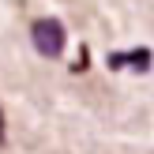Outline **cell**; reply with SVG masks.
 Segmentation results:
<instances>
[{"mask_svg":"<svg viewBox=\"0 0 154 154\" xmlns=\"http://www.w3.org/2000/svg\"><path fill=\"white\" fill-rule=\"evenodd\" d=\"M124 64H132V72H150L154 53L150 49H132V53H113L109 57V68H124Z\"/></svg>","mask_w":154,"mask_h":154,"instance_id":"7a4b0ae2","label":"cell"},{"mask_svg":"<svg viewBox=\"0 0 154 154\" xmlns=\"http://www.w3.org/2000/svg\"><path fill=\"white\" fill-rule=\"evenodd\" d=\"M8 143V120H4V109H0V147Z\"/></svg>","mask_w":154,"mask_h":154,"instance_id":"3957f363","label":"cell"},{"mask_svg":"<svg viewBox=\"0 0 154 154\" xmlns=\"http://www.w3.org/2000/svg\"><path fill=\"white\" fill-rule=\"evenodd\" d=\"M30 38H34V49L42 53V57H60V53H64V42H68L60 19H34Z\"/></svg>","mask_w":154,"mask_h":154,"instance_id":"6da1fadb","label":"cell"}]
</instances>
